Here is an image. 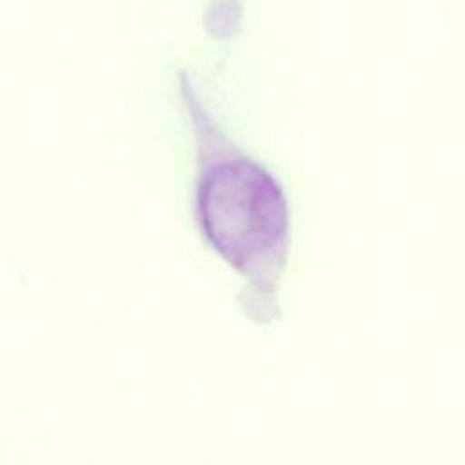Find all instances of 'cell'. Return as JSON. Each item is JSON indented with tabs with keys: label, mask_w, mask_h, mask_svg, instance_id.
Here are the masks:
<instances>
[{
	"label": "cell",
	"mask_w": 465,
	"mask_h": 465,
	"mask_svg": "<svg viewBox=\"0 0 465 465\" xmlns=\"http://www.w3.org/2000/svg\"><path fill=\"white\" fill-rule=\"evenodd\" d=\"M178 96L193 140L191 214L203 243L238 276L243 316L269 325L280 316V282L291 251L283 185L222 124L187 71Z\"/></svg>",
	"instance_id": "obj_1"
}]
</instances>
